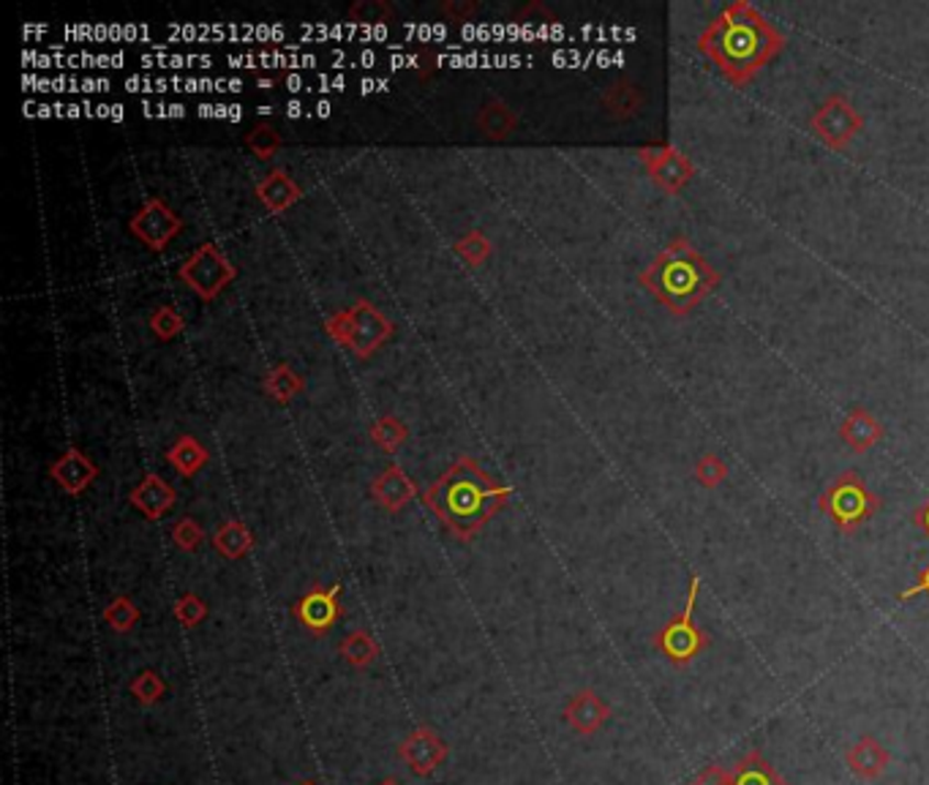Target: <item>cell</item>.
<instances>
[{
    "label": "cell",
    "instance_id": "6da1fadb",
    "mask_svg": "<svg viewBox=\"0 0 929 785\" xmlns=\"http://www.w3.org/2000/svg\"><path fill=\"white\" fill-rule=\"evenodd\" d=\"M698 49L737 88H746L785 49V36L746 0L726 5L704 33Z\"/></svg>",
    "mask_w": 929,
    "mask_h": 785
},
{
    "label": "cell",
    "instance_id": "7a4b0ae2",
    "mask_svg": "<svg viewBox=\"0 0 929 785\" xmlns=\"http://www.w3.org/2000/svg\"><path fill=\"white\" fill-rule=\"evenodd\" d=\"M507 499L510 488L499 486L469 456L453 461L423 494L425 508L464 543H472L480 529L505 510Z\"/></svg>",
    "mask_w": 929,
    "mask_h": 785
},
{
    "label": "cell",
    "instance_id": "3957f363",
    "mask_svg": "<svg viewBox=\"0 0 929 785\" xmlns=\"http://www.w3.org/2000/svg\"><path fill=\"white\" fill-rule=\"evenodd\" d=\"M638 281L674 317H687L720 287V273L687 237H674Z\"/></svg>",
    "mask_w": 929,
    "mask_h": 785
},
{
    "label": "cell",
    "instance_id": "277c9868",
    "mask_svg": "<svg viewBox=\"0 0 929 785\" xmlns=\"http://www.w3.org/2000/svg\"><path fill=\"white\" fill-rule=\"evenodd\" d=\"M883 508V499L867 486L856 469H845L826 486L820 494L818 510L826 516L840 534H853L870 523Z\"/></svg>",
    "mask_w": 929,
    "mask_h": 785
},
{
    "label": "cell",
    "instance_id": "5b68a950",
    "mask_svg": "<svg viewBox=\"0 0 929 785\" xmlns=\"http://www.w3.org/2000/svg\"><path fill=\"white\" fill-rule=\"evenodd\" d=\"M698 595H700V576L698 573H693V576H689L687 597H684V608L652 635L654 650L663 654L674 668H687V665L695 663V660L709 650V644H711L709 633H704V628H700L698 619H695Z\"/></svg>",
    "mask_w": 929,
    "mask_h": 785
},
{
    "label": "cell",
    "instance_id": "8992f818",
    "mask_svg": "<svg viewBox=\"0 0 929 785\" xmlns=\"http://www.w3.org/2000/svg\"><path fill=\"white\" fill-rule=\"evenodd\" d=\"M235 265L215 243H202L197 252L188 254V259L180 265L178 276L193 295H199L202 300H213L224 292V287L235 278Z\"/></svg>",
    "mask_w": 929,
    "mask_h": 785
},
{
    "label": "cell",
    "instance_id": "52a82bcc",
    "mask_svg": "<svg viewBox=\"0 0 929 785\" xmlns=\"http://www.w3.org/2000/svg\"><path fill=\"white\" fill-rule=\"evenodd\" d=\"M862 129L864 118L859 115L856 107L851 104V99H848L845 93L826 96L823 104H818V110L809 118V131H812L829 151L837 153L845 151Z\"/></svg>",
    "mask_w": 929,
    "mask_h": 785
},
{
    "label": "cell",
    "instance_id": "ba28073f",
    "mask_svg": "<svg viewBox=\"0 0 929 785\" xmlns=\"http://www.w3.org/2000/svg\"><path fill=\"white\" fill-rule=\"evenodd\" d=\"M638 158H641L652 184L671 197L682 195L695 175L693 162L674 145H646L638 151Z\"/></svg>",
    "mask_w": 929,
    "mask_h": 785
},
{
    "label": "cell",
    "instance_id": "9c48e42d",
    "mask_svg": "<svg viewBox=\"0 0 929 785\" xmlns=\"http://www.w3.org/2000/svg\"><path fill=\"white\" fill-rule=\"evenodd\" d=\"M129 230L136 241L145 243L153 252H164L169 243L175 241L180 230H184V221L180 215L164 202L162 197H151L136 208V213L131 215Z\"/></svg>",
    "mask_w": 929,
    "mask_h": 785
},
{
    "label": "cell",
    "instance_id": "30bf717a",
    "mask_svg": "<svg viewBox=\"0 0 929 785\" xmlns=\"http://www.w3.org/2000/svg\"><path fill=\"white\" fill-rule=\"evenodd\" d=\"M350 314V339H346V346L355 352L357 357H368L385 344L392 335V322L376 309L368 300H357L352 309H346Z\"/></svg>",
    "mask_w": 929,
    "mask_h": 785
},
{
    "label": "cell",
    "instance_id": "8fae6325",
    "mask_svg": "<svg viewBox=\"0 0 929 785\" xmlns=\"http://www.w3.org/2000/svg\"><path fill=\"white\" fill-rule=\"evenodd\" d=\"M398 759L418 777H429L447 761V742L429 726H420L398 744Z\"/></svg>",
    "mask_w": 929,
    "mask_h": 785
},
{
    "label": "cell",
    "instance_id": "7c38bea8",
    "mask_svg": "<svg viewBox=\"0 0 929 785\" xmlns=\"http://www.w3.org/2000/svg\"><path fill=\"white\" fill-rule=\"evenodd\" d=\"M341 587H311L295 606V619L311 635H324L341 619Z\"/></svg>",
    "mask_w": 929,
    "mask_h": 785
},
{
    "label": "cell",
    "instance_id": "4fadbf2b",
    "mask_svg": "<svg viewBox=\"0 0 929 785\" xmlns=\"http://www.w3.org/2000/svg\"><path fill=\"white\" fill-rule=\"evenodd\" d=\"M611 707L597 696L591 687H584V690L575 693L573 698L564 707V720L580 737H595L608 720H611Z\"/></svg>",
    "mask_w": 929,
    "mask_h": 785
},
{
    "label": "cell",
    "instance_id": "5bb4252c",
    "mask_svg": "<svg viewBox=\"0 0 929 785\" xmlns=\"http://www.w3.org/2000/svg\"><path fill=\"white\" fill-rule=\"evenodd\" d=\"M49 477L71 497H79L90 483L99 477V466L85 456L79 447H66L58 458L49 464Z\"/></svg>",
    "mask_w": 929,
    "mask_h": 785
},
{
    "label": "cell",
    "instance_id": "9a60e30c",
    "mask_svg": "<svg viewBox=\"0 0 929 785\" xmlns=\"http://www.w3.org/2000/svg\"><path fill=\"white\" fill-rule=\"evenodd\" d=\"M129 502L145 516L147 521H158L175 508L178 502V491L164 480L162 475H147L136 488H131Z\"/></svg>",
    "mask_w": 929,
    "mask_h": 785
},
{
    "label": "cell",
    "instance_id": "2e32d148",
    "mask_svg": "<svg viewBox=\"0 0 929 785\" xmlns=\"http://www.w3.org/2000/svg\"><path fill=\"white\" fill-rule=\"evenodd\" d=\"M418 488H414V480L401 469V466L390 464L381 475H376L372 483V497L376 499L381 510L387 513H398V510L407 508L414 499Z\"/></svg>",
    "mask_w": 929,
    "mask_h": 785
},
{
    "label": "cell",
    "instance_id": "e0dca14e",
    "mask_svg": "<svg viewBox=\"0 0 929 785\" xmlns=\"http://www.w3.org/2000/svg\"><path fill=\"white\" fill-rule=\"evenodd\" d=\"M888 761H892L888 750L883 748L875 737H870V733L859 737L856 742L845 750L848 770H851L859 781H877V777L888 770Z\"/></svg>",
    "mask_w": 929,
    "mask_h": 785
},
{
    "label": "cell",
    "instance_id": "ac0fdd59",
    "mask_svg": "<svg viewBox=\"0 0 929 785\" xmlns=\"http://www.w3.org/2000/svg\"><path fill=\"white\" fill-rule=\"evenodd\" d=\"M886 436V429H883L881 420L870 412V409L859 407L853 409L851 414H845V420L840 423V440L851 447L853 453H870L877 442Z\"/></svg>",
    "mask_w": 929,
    "mask_h": 785
},
{
    "label": "cell",
    "instance_id": "d6986e66",
    "mask_svg": "<svg viewBox=\"0 0 929 785\" xmlns=\"http://www.w3.org/2000/svg\"><path fill=\"white\" fill-rule=\"evenodd\" d=\"M646 104V96H643L641 85L632 82V79L621 77L613 79L606 90H602V110L613 118V121H630Z\"/></svg>",
    "mask_w": 929,
    "mask_h": 785
},
{
    "label": "cell",
    "instance_id": "ffe728a7",
    "mask_svg": "<svg viewBox=\"0 0 929 785\" xmlns=\"http://www.w3.org/2000/svg\"><path fill=\"white\" fill-rule=\"evenodd\" d=\"M256 197H259V202L265 204L270 213H284V210H289L300 199V186L295 184L287 169H270V173L256 184Z\"/></svg>",
    "mask_w": 929,
    "mask_h": 785
},
{
    "label": "cell",
    "instance_id": "44dd1931",
    "mask_svg": "<svg viewBox=\"0 0 929 785\" xmlns=\"http://www.w3.org/2000/svg\"><path fill=\"white\" fill-rule=\"evenodd\" d=\"M731 785H790L763 759L761 750H750L731 770Z\"/></svg>",
    "mask_w": 929,
    "mask_h": 785
},
{
    "label": "cell",
    "instance_id": "7402d4cb",
    "mask_svg": "<svg viewBox=\"0 0 929 785\" xmlns=\"http://www.w3.org/2000/svg\"><path fill=\"white\" fill-rule=\"evenodd\" d=\"M477 129H480L483 136H488V140L501 142L518 129V115L510 110L507 101L491 99L480 107V112H477Z\"/></svg>",
    "mask_w": 929,
    "mask_h": 785
},
{
    "label": "cell",
    "instance_id": "603a6c76",
    "mask_svg": "<svg viewBox=\"0 0 929 785\" xmlns=\"http://www.w3.org/2000/svg\"><path fill=\"white\" fill-rule=\"evenodd\" d=\"M167 461H169V466L178 472V475L193 477L199 469H204V466H208L210 453L204 451V445L197 440V436L184 434V436H178V440H175V445L167 451Z\"/></svg>",
    "mask_w": 929,
    "mask_h": 785
},
{
    "label": "cell",
    "instance_id": "cb8c5ba5",
    "mask_svg": "<svg viewBox=\"0 0 929 785\" xmlns=\"http://www.w3.org/2000/svg\"><path fill=\"white\" fill-rule=\"evenodd\" d=\"M251 545H254V534L241 521H224L213 532V549L232 562L243 560L251 551Z\"/></svg>",
    "mask_w": 929,
    "mask_h": 785
},
{
    "label": "cell",
    "instance_id": "d4e9b609",
    "mask_svg": "<svg viewBox=\"0 0 929 785\" xmlns=\"http://www.w3.org/2000/svg\"><path fill=\"white\" fill-rule=\"evenodd\" d=\"M339 652L352 668H368V665H374L376 657H379V644H376L374 635H368L366 630H355V633H350L341 641Z\"/></svg>",
    "mask_w": 929,
    "mask_h": 785
},
{
    "label": "cell",
    "instance_id": "484cf974",
    "mask_svg": "<svg viewBox=\"0 0 929 785\" xmlns=\"http://www.w3.org/2000/svg\"><path fill=\"white\" fill-rule=\"evenodd\" d=\"M303 385H306L303 377H300L295 368L278 366V368H273L270 377L265 379V393L270 398H276L278 403H287V401H292L300 390H303Z\"/></svg>",
    "mask_w": 929,
    "mask_h": 785
},
{
    "label": "cell",
    "instance_id": "4316f807",
    "mask_svg": "<svg viewBox=\"0 0 929 785\" xmlns=\"http://www.w3.org/2000/svg\"><path fill=\"white\" fill-rule=\"evenodd\" d=\"M392 16H396V11L385 0H357L350 5V22L357 27H381Z\"/></svg>",
    "mask_w": 929,
    "mask_h": 785
},
{
    "label": "cell",
    "instance_id": "83f0119b",
    "mask_svg": "<svg viewBox=\"0 0 929 785\" xmlns=\"http://www.w3.org/2000/svg\"><path fill=\"white\" fill-rule=\"evenodd\" d=\"M129 690H131V696L142 704V707H151V704L162 701V698L167 696V682H164L156 671L145 668L131 679Z\"/></svg>",
    "mask_w": 929,
    "mask_h": 785
},
{
    "label": "cell",
    "instance_id": "f1b7e54d",
    "mask_svg": "<svg viewBox=\"0 0 929 785\" xmlns=\"http://www.w3.org/2000/svg\"><path fill=\"white\" fill-rule=\"evenodd\" d=\"M407 436H409L407 425H403L398 418H392V414H385V418L376 420L374 429H372V440L385 453H396L398 447L407 442Z\"/></svg>",
    "mask_w": 929,
    "mask_h": 785
},
{
    "label": "cell",
    "instance_id": "f546056e",
    "mask_svg": "<svg viewBox=\"0 0 929 785\" xmlns=\"http://www.w3.org/2000/svg\"><path fill=\"white\" fill-rule=\"evenodd\" d=\"M693 477L698 486L715 491V488H720L722 483L728 480V464L717 456V453H704V456L695 461Z\"/></svg>",
    "mask_w": 929,
    "mask_h": 785
},
{
    "label": "cell",
    "instance_id": "4dcf8cb0",
    "mask_svg": "<svg viewBox=\"0 0 929 785\" xmlns=\"http://www.w3.org/2000/svg\"><path fill=\"white\" fill-rule=\"evenodd\" d=\"M104 622L110 624L115 633H131V628L140 622V608H136V602L131 600V597L118 595L115 600L104 608Z\"/></svg>",
    "mask_w": 929,
    "mask_h": 785
},
{
    "label": "cell",
    "instance_id": "1f68e13d",
    "mask_svg": "<svg viewBox=\"0 0 929 785\" xmlns=\"http://www.w3.org/2000/svg\"><path fill=\"white\" fill-rule=\"evenodd\" d=\"M453 248H455V254H458V257H464L466 265H483V262L491 257V252H494L491 241H488L486 232H480V230L466 232L464 237H458V241H455Z\"/></svg>",
    "mask_w": 929,
    "mask_h": 785
},
{
    "label": "cell",
    "instance_id": "d6a6232c",
    "mask_svg": "<svg viewBox=\"0 0 929 785\" xmlns=\"http://www.w3.org/2000/svg\"><path fill=\"white\" fill-rule=\"evenodd\" d=\"M246 145L251 147V153H254L259 162H267V158H273L278 151H281V136H278V131L273 129L270 123H259V126H254L248 131Z\"/></svg>",
    "mask_w": 929,
    "mask_h": 785
},
{
    "label": "cell",
    "instance_id": "836d02e7",
    "mask_svg": "<svg viewBox=\"0 0 929 785\" xmlns=\"http://www.w3.org/2000/svg\"><path fill=\"white\" fill-rule=\"evenodd\" d=\"M204 617H208V602H204L202 597L193 595V591H184V595L178 597V602H175V619H178L186 630L197 628L199 622H204Z\"/></svg>",
    "mask_w": 929,
    "mask_h": 785
},
{
    "label": "cell",
    "instance_id": "e575fe53",
    "mask_svg": "<svg viewBox=\"0 0 929 785\" xmlns=\"http://www.w3.org/2000/svg\"><path fill=\"white\" fill-rule=\"evenodd\" d=\"M184 328H186L184 314L175 311L173 306H158V309L151 314V330L156 339L169 341V339H175V335H178Z\"/></svg>",
    "mask_w": 929,
    "mask_h": 785
},
{
    "label": "cell",
    "instance_id": "d590c367",
    "mask_svg": "<svg viewBox=\"0 0 929 785\" xmlns=\"http://www.w3.org/2000/svg\"><path fill=\"white\" fill-rule=\"evenodd\" d=\"M173 543L178 545L180 551H197L199 545L204 543V529L202 523H197L193 519H180L178 523L173 527Z\"/></svg>",
    "mask_w": 929,
    "mask_h": 785
},
{
    "label": "cell",
    "instance_id": "8d00e7d4",
    "mask_svg": "<svg viewBox=\"0 0 929 785\" xmlns=\"http://www.w3.org/2000/svg\"><path fill=\"white\" fill-rule=\"evenodd\" d=\"M145 66H167V68H184V66H210L213 58L210 55H145L142 58Z\"/></svg>",
    "mask_w": 929,
    "mask_h": 785
},
{
    "label": "cell",
    "instance_id": "74e56055",
    "mask_svg": "<svg viewBox=\"0 0 929 785\" xmlns=\"http://www.w3.org/2000/svg\"><path fill=\"white\" fill-rule=\"evenodd\" d=\"M442 14L447 16L450 22H472L480 14V5L472 3V0H444Z\"/></svg>",
    "mask_w": 929,
    "mask_h": 785
},
{
    "label": "cell",
    "instance_id": "f35d334b",
    "mask_svg": "<svg viewBox=\"0 0 929 785\" xmlns=\"http://www.w3.org/2000/svg\"><path fill=\"white\" fill-rule=\"evenodd\" d=\"M689 785H731V770H726L722 764H711L700 770V775Z\"/></svg>",
    "mask_w": 929,
    "mask_h": 785
},
{
    "label": "cell",
    "instance_id": "ab89813d",
    "mask_svg": "<svg viewBox=\"0 0 929 785\" xmlns=\"http://www.w3.org/2000/svg\"><path fill=\"white\" fill-rule=\"evenodd\" d=\"M199 115L202 118H226V121H241L243 112L241 107H226V104H202L199 107Z\"/></svg>",
    "mask_w": 929,
    "mask_h": 785
},
{
    "label": "cell",
    "instance_id": "60d3db41",
    "mask_svg": "<svg viewBox=\"0 0 929 785\" xmlns=\"http://www.w3.org/2000/svg\"><path fill=\"white\" fill-rule=\"evenodd\" d=\"M142 110H145L147 118H184L186 115V107L184 104H142Z\"/></svg>",
    "mask_w": 929,
    "mask_h": 785
},
{
    "label": "cell",
    "instance_id": "b9f144b4",
    "mask_svg": "<svg viewBox=\"0 0 929 785\" xmlns=\"http://www.w3.org/2000/svg\"><path fill=\"white\" fill-rule=\"evenodd\" d=\"M919 595H927V597H929V565H927V567H921L919 582H916L914 587L905 589V591H899L897 600H899V602H908V600H914V597H919Z\"/></svg>",
    "mask_w": 929,
    "mask_h": 785
},
{
    "label": "cell",
    "instance_id": "7bdbcfd3",
    "mask_svg": "<svg viewBox=\"0 0 929 785\" xmlns=\"http://www.w3.org/2000/svg\"><path fill=\"white\" fill-rule=\"evenodd\" d=\"M914 527L919 529L921 534H927V540H929V499L914 510Z\"/></svg>",
    "mask_w": 929,
    "mask_h": 785
},
{
    "label": "cell",
    "instance_id": "ee69618b",
    "mask_svg": "<svg viewBox=\"0 0 929 785\" xmlns=\"http://www.w3.org/2000/svg\"><path fill=\"white\" fill-rule=\"evenodd\" d=\"M363 93H372V90H385L387 79H363Z\"/></svg>",
    "mask_w": 929,
    "mask_h": 785
},
{
    "label": "cell",
    "instance_id": "f6af8a7d",
    "mask_svg": "<svg viewBox=\"0 0 929 785\" xmlns=\"http://www.w3.org/2000/svg\"><path fill=\"white\" fill-rule=\"evenodd\" d=\"M284 85H287L289 90H300L306 88V79L298 77V74H289V77H284Z\"/></svg>",
    "mask_w": 929,
    "mask_h": 785
},
{
    "label": "cell",
    "instance_id": "bcb514c9",
    "mask_svg": "<svg viewBox=\"0 0 929 785\" xmlns=\"http://www.w3.org/2000/svg\"><path fill=\"white\" fill-rule=\"evenodd\" d=\"M303 110H306V107L300 104V101H289V104H287V115L289 118H300V115H303Z\"/></svg>",
    "mask_w": 929,
    "mask_h": 785
},
{
    "label": "cell",
    "instance_id": "7dc6e473",
    "mask_svg": "<svg viewBox=\"0 0 929 785\" xmlns=\"http://www.w3.org/2000/svg\"><path fill=\"white\" fill-rule=\"evenodd\" d=\"M317 115L319 118H328L330 115V101H319V104H317Z\"/></svg>",
    "mask_w": 929,
    "mask_h": 785
},
{
    "label": "cell",
    "instance_id": "c3c4849f",
    "mask_svg": "<svg viewBox=\"0 0 929 785\" xmlns=\"http://www.w3.org/2000/svg\"><path fill=\"white\" fill-rule=\"evenodd\" d=\"M256 85H259L262 90H270L273 88V79L270 77H259V79H256Z\"/></svg>",
    "mask_w": 929,
    "mask_h": 785
},
{
    "label": "cell",
    "instance_id": "681fc988",
    "mask_svg": "<svg viewBox=\"0 0 929 785\" xmlns=\"http://www.w3.org/2000/svg\"><path fill=\"white\" fill-rule=\"evenodd\" d=\"M379 785H401L398 781H392V777H387V781H381Z\"/></svg>",
    "mask_w": 929,
    "mask_h": 785
},
{
    "label": "cell",
    "instance_id": "f907efd6",
    "mask_svg": "<svg viewBox=\"0 0 929 785\" xmlns=\"http://www.w3.org/2000/svg\"><path fill=\"white\" fill-rule=\"evenodd\" d=\"M300 785H317V783H300Z\"/></svg>",
    "mask_w": 929,
    "mask_h": 785
}]
</instances>
